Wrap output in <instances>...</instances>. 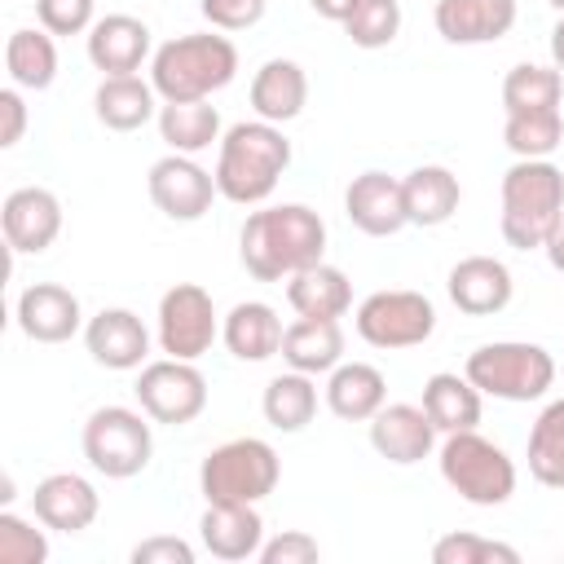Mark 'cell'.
<instances>
[{
	"label": "cell",
	"instance_id": "obj_19",
	"mask_svg": "<svg viewBox=\"0 0 564 564\" xmlns=\"http://www.w3.org/2000/svg\"><path fill=\"white\" fill-rule=\"evenodd\" d=\"M84 348L106 370H141L150 357V330L132 308H101L84 322Z\"/></svg>",
	"mask_w": 564,
	"mask_h": 564
},
{
	"label": "cell",
	"instance_id": "obj_27",
	"mask_svg": "<svg viewBox=\"0 0 564 564\" xmlns=\"http://www.w3.org/2000/svg\"><path fill=\"white\" fill-rule=\"evenodd\" d=\"M401 198H405V220L419 225V229H436L445 225L458 203H463V185L449 167L441 163H423L414 172L401 176Z\"/></svg>",
	"mask_w": 564,
	"mask_h": 564
},
{
	"label": "cell",
	"instance_id": "obj_5",
	"mask_svg": "<svg viewBox=\"0 0 564 564\" xmlns=\"http://www.w3.org/2000/svg\"><path fill=\"white\" fill-rule=\"evenodd\" d=\"M463 375L480 388V397L524 405V401H542L551 392L555 357L529 339H494V344H480L476 352H467Z\"/></svg>",
	"mask_w": 564,
	"mask_h": 564
},
{
	"label": "cell",
	"instance_id": "obj_6",
	"mask_svg": "<svg viewBox=\"0 0 564 564\" xmlns=\"http://www.w3.org/2000/svg\"><path fill=\"white\" fill-rule=\"evenodd\" d=\"M441 463V480L471 507H502L516 494V463L507 458L502 445H494L489 436L471 432H449L436 449Z\"/></svg>",
	"mask_w": 564,
	"mask_h": 564
},
{
	"label": "cell",
	"instance_id": "obj_9",
	"mask_svg": "<svg viewBox=\"0 0 564 564\" xmlns=\"http://www.w3.org/2000/svg\"><path fill=\"white\" fill-rule=\"evenodd\" d=\"M352 326L370 348H419L436 330V304L423 291H370L357 304Z\"/></svg>",
	"mask_w": 564,
	"mask_h": 564
},
{
	"label": "cell",
	"instance_id": "obj_13",
	"mask_svg": "<svg viewBox=\"0 0 564 564\" xmlns=\"http://www.w3.org/2000/svg\"><path fill=\"white\" fill-rule=\"evenodd\" d=\"M0 229H4V247L13 256H40L62 234V198L44 185H22L4 198Z\"/></svg>",
	"mask_w": 564,
	"mask_h": 564
},
{
	"label": "cell",
	"instance_id": "obj_24",
	"mask_svg": "<svg viewBox=\"0 0 564 564\" xmlns=\"http://www.w3.org/2000/svg\"><path fill=\"white\" fill-rule=\"evenodd\" d=\"M251 110L256 119H269V123H291L304 115L308 106V75L300 62L291 57H269L256 75H251Z\"/></svg>",
	"mask_w": 564,
	"mask_h": 564
},
{
	"label": "cell",
	"instance_id": "obj_46",
	"mask_svg": "<svg viewBox=\"0 0 564 564\" xmlns=\"http://www.w3.org/2000/svg\"><path fill=\"white\" fill-rule=\"evenodd\" d=\"M352 4H357V0H308V9H313L317 18H326V22H339V26H344V18L352 13Z\"/></svg>",
	"mask_w": 564,
	"mask_h": 564
},
{
	"label": "cell",
	"instance_id": "obj_35",
	"mask_svg": "<svg viewBox=\"0 0 564 564\" xmlns=\"http://www.w3.org/2000/svg\"><path fill=\"white\" fill-rule=\"evenodd\" d=\"M564 97V75L555 66H538V62H520L507 70L502 79V110H560Z\"/></svg>",
	"mask_w": 564,
	"mask_h": 564
},
{
	"label": "cell",
	"instance_id": "obj_29",
	"mask_svg": "<svg viewBox=\"0 0 564 564\" xmlns=\"http://www.w3.org/2000/svg\"><path fill=\"white\" fill-rule=\"evenodd\" d=\"M286 304L295 308V317H335L339 322L352 308V282L344 269L317 260L286 278Z\"/></svg>",
	"mask_w": 564,
	"mask_h": 564
},
{
	"label": "cell",
	"instance_id": "obj_42",
	"mask_svg": "<svg viewBox=\"0 0 564 564\" xmlns=\"http://www.w3.org/2000/svg\"><path fill=\"white\" fill-rule=\"evenodd\" d=\"M198 13L212 31H247L264 18V0H198Z\"/></svg>",
	"mask_w": 564,
	"mask_h": 564
},
{
	"label": "cell",
	"instance_id": "obj_44",
	"mask_svg": "<svg viewBox=\"0 0 564 564\" xmlns=\"http://www.w3.org/2000/svg\"><path fill=\"white\" fill-rule=\"evenodd\" d=\"M0 119H4V128H0V145L13 150V145L22 141V132H26V101H22V88H18V84L0 88Z\"/></svg>",
	"mask_w": 564,
	"mask_h": 564
},
{
	"label": "cell",
	"instance_id": "obj_15",
	"mask_svg": "<svg viewBox=\"0 0 564 564\" xmlns=\"http://www.w3.org/2000/svg\"><path fill=\"white\" fill-rule=\"evenodd\" d=\"M344 216L352 229H361L366 238H392L401 234L410 220H405V198H401V181L370 167V172H357L344 189Z\"/></svg>",
	"mask_w": 564,
	"mask_h": 564
},
{
	"label": "cell",
	"instance_id": "obj_36",
	"mask_svg": "<svg viewBox=\"0 0 564 564\" xmlns=\"http://www.w3.org/2000/svg\"><path fill=\"white\" fill-rule=\"evenodd\" d=\"M502 145L516 159H551L564 145V115L560 110H516L502 123Z\"/></svg>",
	"mask_w": 564,
	"mask_h": 564
},
{
	"label": "cell",
	"instance_id": "obj_10",
	"mask_svg": "<svg viewBox=\"0 0 564 564\" xmlns=\"http://www.w3.org/2000/svg\"><path fill=\"white\" fill-rule=\"evenodd\" d=\"M132 392H137V405L163 427H185L207 410V379L194 361H181V357L145 361L137 370Z\"/></svg>",
	"mask_w": 564,
	"mask_h": 564
},
{
	"label": "cell",
	"instance_id": "obj_14",
	"mask_svg": "<svg viewBox=\"0 0 564 564\" xmlns=\"http://www.w3.org/2000/svg\"><path fill=\"white\" fill-rule=\"evenodd\" d=\"M13 317H18V330L31 339V344H66L84 330V308H79V295L62 282H31L18 304H13Z\"/></svg>",
	"mask_w": 564,
	"mask_h": 564
},
{
	"label": "cell",
	"instance_id": "obj_12",
	"mask_svg": "<svg viewBox=\"0 0 564 564\" xmlns=\"http://www.w3.org/2000/svg\"><path fill=\"white\" fill-rule=\"evenodd\" d=\"M145 194H150V203H154L167 220H176V225L203 220V216L212 212V203L220 198L216 176H212L194 154H172V150L150 163V172H145Z\"/></svg>",
	"mask_w": 564,
	"mask_h": 564
},
{
	"label": "cell",
	"instance_id": "obj_40",
	"mask_svg": "<svg viewBox=\"0 0 564 564\" xmlns=\"http://www.w3.org/2000/svg\"><path fill=\"white\" fill-rule=\"evenodd\" d=\"M97 0H35V22L48 35H84L97 18Z\"/></svg>",
	"mask_w": 564,
	"mask_h": 564
},
{
	"label": "cell",
	"instance_id": "obj_37",
	"mask_svg": "<svg viewBox=\"0 0 564 564\" xmlns=\"http://www.w3.org/2000/svg\"><path fill=\"white\" fill-rule=\"evenodd\" d=\"M344 31L366 53L388 48L401 35V0H357L352 13L344 18Z\"/></svg>",
	"mask_w": 564,
	"mask_h": 564
},
{
	"label": "cell",
	"instance_id": "obj_41",
	"mask_svg": "<svg viewBox=\"0 0 564 564\" xmlns=\"http://www.w3.org/2000/svg\"><path fill=\"white\" fill-rule=\"evenodd\" d=\"M256 560H260V564H317V560H322V546H317V538L304 533V529H282V533L264 538V546H260Z\"/></svg>",
	"mask_w": 564,
	"mask_h": 564
},
{
	"label": "cell",
	"instance_id": "obj_23",
	"mask_svg": "<svg viewBox=\"0 0 564 564\" xmlns=\"http://www.w3.org/2000/svg\"><path fill=\"white\" fill-rule=\"evenodd\" d=\"M326 410L344 423H370L388 405V379L370 361H339L326 375Z\"/></svg>",
	"mask_w": 564,
	"mask_h": 564
},
{
	"label": "cell",
	"instance_id": "obj_43",
	"mask_svg": "<svg viewBox=\"0 0 564 564\" xmlns=\"http://www.w3.org/2000/svg\"><path fill=\"white\" fill-rule=\"evenodd\" d=\"M132 564H194V546L172 533H154L132 546Z\"/></svg>",
	"mask_w": 564,
	"mask_h": 564
},
{
	"label": "cell",
	"instance_id": "obj_1",
	"mask_svg": "<svg viewBox=\"0 0 564 564\" xmlns=\"http://www.w3.org/2000/svg\"><path fill=\"white\" fill-rule=\"evenodd\" d=\"M326 256V220L304 203L256 207L238 229V260L256 282H286Z\"/></svg>",
	"mask_w": 564,
	"mask_h": 564
},
{
	"label": "cell",
	"instance_id": "obj_2",
	"mask_svg": "<svg viewBox=\"0 0 564 564\" xmlns=\"http://www.w3.org/2000/svg\"><path fill=\"white\" fill-rule=\"evenodd\" d=\"M286 167H291V141H286L282 123L242 119V123L225 128L212 176H216L220 198H229L238 207H260L278 189Z\"/></svg>",
	"mask_w": 564,
	"mask_h": 564
},
{
	"label": "cell",
	"instance_id": "obj_21",
	"mask_svg": "<svg viewBox=\"0 0 564 564\" xmlns=\"http://www.w3.org/2000/svg\"><path fill=\"white\" fill-rule=\"evenodd\" d=\"M198 538L212 560H225V564L256 560L264 546V520L256 502H207L198 520Z\"/></svg>",
	"mask_w": 564,
	"mask_h": 564
},
{
	"label": "cell",
	"instance_id": "obj_16",
	"mask_svg": "<svg viewBox=\"0 0 564 564\" xmlns=\"http://www.w3.org/2000/svg\"><path fill=\"white\" fill-rule=\"evenodd\" d=\"M436 423L427 419L423 405L392 401L370 419V449L397 467H414L436 449Z\"/></svg>",
	"mask_w": 564,
	"mask_h": 564
},
{
	"label": "cell",
	"instance_id": "obj_25",
	"mask_svg": "<svg viewBox=\"0 0 564 564\" xmlns=\"http://www.w3.org/2000/svg\"><path fill=\"white\" fill-rule=\"evenodd\" d=\"M282 317L273 304L264 300H238L225 317H220V339L238 361H269L282 352Z\"/></svg>",
	"mask_w": 564,
	"mask_h": 564
},
{
	"label": "cell",
	"instance_id": "obj_20",
	"mask_svg": "<svg viewBox=\"0 0 564 564\" xmlns=\"http://www.w3.org/2000/svg\"><path fill=\"white\" fill-rule=\"evenodd\" d=\"M154 57L150 26L132 13H106L88 26V62L101 75H137Z\"/></svg>",
	"mask_w": 564,
	"mask_h": 564
},
{
	"label": "cell",
	"instance_id": "obj_7",
	"mask_svg": "<svg viewBox=\"0 0 564 564\" xmlns=\"http://www.w3.org/2000/svg\"><path fill=\"white\" fill-rule=\"evenodd\" d=\"M150 414L145 410H132V405H97L88 419H84V432H79V445H84V458L97 476L106 480H132L150 467L154 458V432H150Z\"/></svg>",
	"mask_w": 564,
	"mask_h": 564
},
{
	"label": "cell",
	"instance_id": "obj_48",
	"mask_svg": "<svg viewBox=\"0 0 564 564\" xmlns=\"http://www.w3.org/2000/svg\"><path fill=\"white\" fill-rule=\"evenodd\" d=\"M546 4H551V9H555V13H564V0H546Z\"/></svg>",
	"mask_w": 564,
	"mask_h": 564
},
{
	"label": "cell",
	"instance_id": "obj_39",
	"mask_svg": "<svg viewBox=\"0 0 564 564\" xmlns=\"http://www.w3.org/2000/svg\"><path fill=\"white\" fill-rule=\"evenodd\" d=\"M44 560H48V533L4 507L0 511V564H44Z\"/></svg>",
	"mask_w": 564,
	"mask_h": 564
},
{
	"label": "cell",
	"instance_id": "obj_3",
	"mask_svg": "<svg viewBox=\"0 0 564 564\" xmlns=\"http://www.w3.org/2000/svg\"><path fill=\"white\" fill-rule=\"evenodd\" d=\"M238 75V44L225 31H189L154 48L150 84L159 101H207Z\"/></svg>",
	"mask_w": 564,
	"mask_h": 564
},
{
	"label": "cell",
	"instance_id": "obj_45",
	"mask_svg": "<svg viewBox=\"0 0 564 564\" xmlns=\"http://www.w3.org/2000/svg\"><path fill=\"white\" fill-rule=\"evenodd\" d=\"M542 251H546V260H551V269H555V273H564V212H560V220H555V229L546 234V242H542Z\"/></svg>",
	"mask_w": 564,
	"mask_h": 564
},
{
	"label": "cell",
	"instance_id": "obj_17",
	"mask_svg": "<svg viewBox=\"0 0 564 564\" xmlns=\"http://www.w3.org/2000/svg\"><path fill=\"white\" fill-rule=\"evenodd\" d=\"M31 511L53 533H84L97 520V511H101V494L79 471H53V476H44L35 485Z\"/></svg>",
	"mask_w": 564,
	"mask_h": 564
},
{
	"label": "cell",
	"instance_id": "obj_32",
	"mask_svg": "<svg viewBox=\"0 0 564 564\" xmlns=\"http://www.w3.org/2000/svg\"><path fill=\"white\" fill-rule=\"evenodd\" d=\"M4 70H9V84H18L22 93H44L53 88L57 79V44L53 35L40 26H22L9 35L4 44Z\"/></svg>",
	"mask_w": 564,
	"mask_h": 564
},
{
	"label": "cell",
	"instance_id": "obj_33",
	"mask_svg": "<svg viewBox=\"0 0 564 564\" xmlns=\"http://www.w3.org/2000/svg\"><path fill=\"white\" fill-rule=\"evenodd\" d=\"M260 414L273 432H304L317 414V383L313 375L304 370H286V375H273L264 383V397H260Z\"/></svg>",
	"mask_w": 564,
	"mask_h": 564
},
{
	"label": "cell",
	"instance_id": "obj_11",
	"mask_svg": "<svg viewBox=\"0 0 564 564\" xmlns=\"http://www.w3.org/2000/svg\"><path fill=\"white\" fill-rule=\"evenodd\" d=\"M159 348L163 357H181V361H198L203 352H212L216 335H220V317L212 295L198 282H176L159 295Z\"/></svg>",
	"mask_w": 564,
	"mask_h": 564
},
{
	"label": "cell",
	"instance_id": "obj_4",
	"mask_svg": "<svg viewBox=\"0 0 564 564\" xmlns=\"http://www.w3.org/2000/svg\"><path fill=\"white\" fill-rule=\"evenodd\" d=\"M564 212V167L551 159H516L502 172V216L498 229L516 251H542L546 234Z\"/></svg>",
	"mask_w": 564,
	"mask_h": 564
},
{
	"label": "cell",
	"instance_id": "obj_18",
	"mask_svg": "<svg viewBox=\"0 0 564 564\" xmlns=\"http://www.w3.org/2000/svg\"><path fill=\"white\" fill-rule=\"evenodd\" d=\"M445 291H449V300H454L458 313H467V317H494V313H502L511 304L516 278H511V269L498 256H463L449 269Z\"/></svg>",
	"mask_w": 564,
	"mask_h": 564
},
{
	"label": "cell",
	"instance_id": "obj_31",
	"mask_svg": "<svg viewBox=\"0 0 564 564\" xmlns=\"http://www.w3.org/2000/svg\"><path fill=\"white\" fill-rule=\"evenodd\" d=\"M154 123L172 154H203V150L220 145V137H225L220 110L212 101H163Z\"/></svg>",
	"mask_w": 564,
	"mask_h": 564
},
{
	"label": "cell",
	"instance_id": "obj_34",
	"mask_svg": "<svg viewBox=\"0 0 564 564\" xmlns=\"http://www.w3.org/2000/svg\"><path fill=\"white\" fill-rule=\"evenodd\" d=\"M524 458H529V476L538 485L564 489V397L560 401H546L542 414L533 419Z\"/></svg>",
	"mask_w": 564,
	"mask_h": 564
},
{
	"label": "cell",
	"instance_id": "obj_30",
	"mask_svg": "<svg viewBox=\"0 0 564 564\" xmlns=\"http://www.w3.org/2000/svg\"><path fill=\"white\" fill-rule=\"evenodd\" d=\"M427 419L436 423L441 436L449 432H471L480 423V388L467 379V375H454V370H436L427 383H423V401Z\"/></svg>",
	"mask_w": 564,
	"mask_h": 564
},
{
	"label": "cell",
	"instance_id": "obj_26",
	"mask_svg": "<svg viewBox=\"0 0 564 564\" xmlns=\"http://www.w3.org/2000/svg\"><path fill=\"white\" fill-rule=\"evenodd\" d=\"M93 115L110 132H137L150 119H159V93L141 75H101L93 93Z\"/></svg>",
	"mask_w": 564,
	"mask_h": 564
},
{
	"label": "cell",
	"instance_id": "obj_8",
	"mask_svg": "<svg viewBox=\"0 0 564 564\" xmlns=\"http://www.w3.org/2000/svg\"><path fill=\"white\" fill-rule=\"evenodd\" d=\"M282 480V458L260 436H234L207 449L198 467V489L207 502H264Z\"/></svg>",
	"mask_w": 564,
	"mask_h": 564
},
{
	"label": "cell",
	"instance_id": "obj_47",
	"mask_svg": "<svg viewBox=\"0 0 564 564\" xmlns=\"http://www.w3.org/2000/svg\"><path fill=\"white\" fill-rule=\"evenodd\" d=\"M551 66L564 75V13H560V22L551 26Z\"/></svg>",
	"mask_w": 564,
	"mask_h": 564
},
{
	"label": "cell",
	"instance_id": "obj_28",
	"mask_svg": "<svg viewBox=\"0 0 564 564\" xmlns=\"http://www.w3.org/2000/svg\"><path fill=\"white\" fill-rule=\"evenodd\" d=\"M282 361L304 375H330L344 361V326L335 317H295L282 335Z\"/></svg>",
	"mask_w": 564,
	"mask_h": 564
},
{
	"label": "cell",
	"instance_id": "obj_22",
	"mask_svg": "<svg viewBox=\"0 0 564 564\" xmlns=\"http://www.w3.org/2000/svg\"><path fill=\"white\" fill-rule=\"evenodd\" d=\"M520 4L516 0H436L432 22L445 44H494L511 35Z\"/></svg>",
	"mask_w": 564,
	"mask_h": 564
},
{
	"label": "cell",
	"instance_id": "obj_38",
	"mask_svg": "<svg viewBox=\"0 0 564 564\" xmlns=\"http://www.w3.org/2000/svg\"><path fill=\"white\" fill-rule=\"evenodd\" d=\"M432 560L436 564H520V551L498 542V538L454 529V533L432 542Z\"/></svg>",
	"mask_w": 564,
	"mask_h": 564
}]
</instances>
